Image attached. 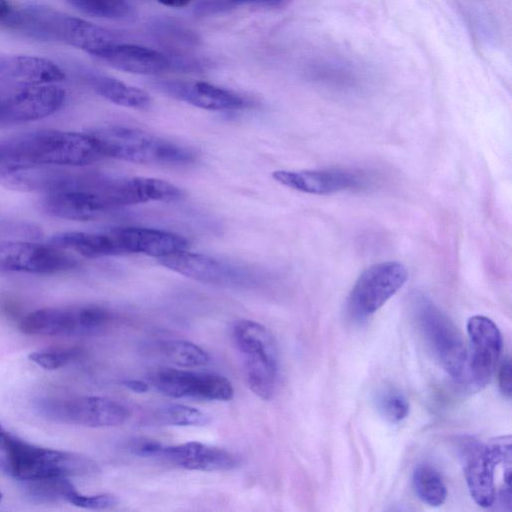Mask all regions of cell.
Masks as SVG:
<instances>
[{"mask_svg": "<svg viewBox=\"0 0 512 512\" xmlns=\"http://www.w3.org/2000/svg\"><path fill=\"white\" fill-rule=\"evenodd\" d=\"M102 157L89 133L38 130L0 140V169L84 166Z\"/></svg>", "mask_w": 512, "mask_h": 512, "instance_id": "1", "label": "cell"}, {"mask_svg": "<svg viewBox=\"0 0 512 512\" xmlns=\"http://www.w3.org/2000/svg\"><path fill=\"white\" fill-rule=\"evenodd\" d=\"M9 27L35 38L66 43L95 57L118 42L117 35L109 29L39 6L15 10Z\"/></svg>", "mask_w": 512, "mask_h": 512, "instance_id": "2", "label": "cell"}, {"mask_svg": "<svg viewBox=\"0 0 512 512\" xmlns=\"http://www.w3.org/2000/svg\"><path fill=\"white\" fill-rule=\"evenodd\" d=\"M89 134L95 139L103 157L162 165H185L197 158L191 148L136 128L108 126Z\"/></svg>", "mask_w": 512, "mask_h": 512, "instance_id": "3", "label": "cell"}, {"mask_svg": "<svg viewBox=\"0 0 512 512\" xmlns=\"http://www.w3.org/2000/svg\"><path fill=\"white\" fill-rule=\"evenodd\" d=\"M231 339L241 358L247 386L259 398L270 400L279 372V355L273 335L264 325L242 319L233 323Z\"/></svg>", "mask_w": 512, "mask_h": 512, "instance_id": "4", "label": "cell"}, {"mask_svg": "<svg viewBox=\"0 0 512 512\" xmlns=\"http://www.w3.org/2000/svg\"><path fill=\"white\" fill-rule=\"evenodd\" d=\"M10 473L22 481L66 478L98 471L92 459L61 450L32 445L7 433L1 447Z\"/></svg>", "mask_w": 512, "mask_h": 512, "instance_id": "5", "label": "cell"}, {"mask_svg": "<svg viewBox=\"0 0 512 512\" xmlns=\"http://www.w3.org/2000/svg\"><path fill=\"white\" fill-rule=\"evenodd\" d=\"M414 314L424 342L434 358L451 377L460 380L468 351L457 327L423 295L414 300Z\"/></svg>", "mask_w": 512, "mask_h": 512, "instance_id": "6", "label": "cell"}, {"mask_svg": "<svg viewBox=\"0 0 512 512\" xmlns=\"http://www.w3.org/2000/svg\"><path fill=\"white\" fill-rule=\"evenodd\" d=\"M459 451L471 497L483 508L492 506L496 499L495 468L500 463L511 464V436L497 438L489 444L463 437Z\"/></svg>", "mask_w": 512, "mask_h": 512, "instance_id": "7", "label": "cell"}, {"mask_svg": "<svg viewBox=\"0 0 512 512\" xmlns=\"http://www.w3.org/2000/svg\"><path fill=\"white\" fill-rule=\"evenodd\" d=\"M158 261L172 271L214 286L244 288L258 282V274L250 267L187 250L158 258Z\"/></svg>", "mask_w": 512, "mask_h": 512, "instance_id": "8", "label": "cell"}, {"mask_svg": "<svg viewBox=\"0 0 512 512\" xmlns=\"http://www.w3.org/2000/svg\"><path fill=\"white\" fill-rule=\"evenodd\" d=\"M407 278V269L400 262L371 265L361 273L348 295L349 313L357 319L372 315L402 288Z\"/></svg>", "mask_w": 512, "mask_h": 512, "instance_id": "9", "label": "cell"}, {"mask_svg": "<svg viewBox=\"0 0 512 512\" xmlns=\"http://www.w3.org/2000/svg\"><path fill=\"white\" fill-rule=\"evenodd\" d=\"M39 409L54 421L92 428L117 426L130 417L128 407L99 396L47 399L40 403Z\"/></svg>", "mask_w": 512, "mask_h": 512, "instance_id": "10", "label": "cell"}, {"mask_svg": "<svg viewBox=\"0 0 512 512\" xmlns=\"http://www.w3.org/2000/svg\"><path fill=\"white\" fill-rule=\"evenodd\" d=\"M149 380L157 391L173 398L229 401L234 396L230 380L215 373L163 368L151 373Z\"/></svg>", "mask_w": 512, "mask_h": 512, "instance_id": "11", "label": "cell"}, {"mask_svg": "<svg viewBox=\"0 0 512 512\" xmlns=\"http://www.w3.org/2000/svg\"><path fill=\"white\" fill-rule=\"evenodd\" d=\"M471 344L463 376L473 390H481L491 380L502 350V336L497 325L488 317L474 315L467 321Z\"/></svg>", "mask_w": 512, "mask_h": 512, "instance_id": "12", "label": "cell"}, {"mask_svg": "<svg viewBox=\"0 0 512 512\" xmlns=\"http://www.w3.org/2000/svg\"><path fill=\"white\" fill-rule=\"evenodd\" d=\"M77 261L52 243L7 242L0 245V268L36 274H52L75 267Z\"/></svg>", "mask_w": 512, "mask_h": 512, "instance_id": "13", "label": "cell"}, {"mask_svg": "<svg viewBox=\"0 0 512 512\" xmlns=\"http://www.w3.org/2000/svg\"><path fill=\"white\" fill-rule=\"evenodd\" d=\"M65 101V91L54 84L27 86L0 97V124L30 122L56 112Z\"/></svg>", "mask_w": 512, "mask_h": 512, "instance_id": "14", "label": "cell"}, {"mask_svg": "<svg viewBox=\"0 0 512 512\" xmlns=\"http://www.w3.org/2000/svg\"><path fill=\"white\" fill-rule=\"evenodd\" d=\"M272 177L286 187L315 195L358 189L366 185L364 174L338 168L301 171L277 170L272 173Z\"/></svg>", "mask_w": 512, "mask_h": 512, "instance_id": "15", "label": "cell"}, {"mask_svg": "<svg viewBox=\"0 0 512 512\" xmlns=\"http://www.w3.org/2000/svg\"><path fill=\"white\" fill-rule=\"evenodd\" d=\"M153 85L172 98L206 110H238L249 105L241 95L207 82L159 80Z\"/></svg>", "mask_w": 512, "mask_h": 512, "instance_id": "16", "label": "cell"}, {"mask_svg": "<svg viewBox=\"0 0 512 512\" xmlns=\"http://www.w3.org/2000/svg\"><path fill=\"white\" fill-rule=\"evenodd\" d=\"M117 255L144 254L161 258L186 250L187 238L160 229L144 227H117L109 230Z\"/></svg>", "mask_w": 512, "mask_h": 512, "instance_id": "17", "label": "cell"}, {"mask_svg": "<svg viewBox=\"0 0 512 512\" xmlns=\"http://www.w3.org/2000/svg\"><path fill=\"white\" fill-rule=\"evenodd\" d=\"M159 458L187 470L227 471L239 464V459L230 451L190 441L177 445H163Z\"/></svg>", "mask_w": 512, "mask_h": 512, "instance_id": "18", "label": "cell"}, {"mask_svg": "<svg viewBox=\"0 0 512 512\" xmlns=\"http://www.w3.org/2000/svg\"><path fill=\"white\" fill-rule=\"evenodd\" d=\"M97 58L111 67L141 75H155L175 67L173 58L147 47L116 42Z\"/></svg>", "mask_w": 512, "mask_h": 512, "instance_id": "19", "label": "cell"}, {"mask_svg": "<svg viewBox=\"0 0 512 512\" xmlns=\"http://www.w3.org/2000/svg\"><path fill=\"white\" fill-rule=\"evenodd\" d=\"M20 329L27 335L39 336L87 334L83 306L38 309L22 320Z\"/></svg>", "mask_w": 512, "mask_h": 512, "instance_id": "20", "label": "cell"}, {"mask_svg": "<svg viewBox=\"0 0 512 512\" xmlns=\"http://www.w3.org/2000/svg\"><path fill=\"white\" fill-rule=\"evenodd\" d=\"M0 75L27 86L54 84L65 78L63 70L50 59L15 55L0 63Z\"/></svg>", "mask_w": 512, "mask_h": 512, "instance_id": "21", "label": "cell"}, {"mask_svg": "<svg viewBox=\"0 0 512 512\" xmlns=\"http://www.w3.org/2000/svg\"><path fill=\"white\" fill-rule=\"evenodd\" d=\"M51 243L89 259L117 256L114 242L108 231L103 233L65 232L54 236Z\"/></svg>", "mask_w": 512, "mask_h": 512, "instance_id": "22", "label": "cell"}, {"mask_svg": "<svg viewBox=\"0 0 512 512\" xmlns=\"http://www.w3.org/2000/svg\"><path fill=\"white\" fill-rule=\"evenodd\" d=\"M90 83L97 94L114 104L139 110L151 106V98L145 91L113 77L94 75Z\"/></svg>", "mask_w": 512, "mask_h": 512, "instance_id": "23", "label": "cell"}, {"mask_svg": "<svg viewBox=\"0 0 512 512\" xmlns=\"http://www.w3.org/2000/svg\"><path fill=\"white\" fill-rule=\"evenodd\" d=\"M412 484L417 497L425 504L438 507L447 497L446 486L438 471L428 464L415 467Z\"/></svg>", "mask_w": 512, "mask_h": 512, "instance_id": "24", "label": "cell"}, {"mask_svg": "<svg viewBox=\"0 0 512 512\" xmlns=\"http://www.w3.org/2000/svg\"><path fill=\"white\" fill-rule=\"evenodd\" d=\"M160 355L179 367H199L209 363L208 353L197 344L186 340H164L157 344Z\"/></svg>", "mask_w": 512, "mask_h": 512, "instance_id": "25", "label": "cell"}, {"mask_svg": "<svg viewBox=\"0 0 512 512\" xmlns=\"http://www.w3.org/2000/svg\"><path fill=\"white\" fill-rule=\"evenodd\" d=\"M84 14L113 20H129L135 15L126 0H67Z\"/></svg>", "mask_w": 512, "mask_h": 512, "instance_id": "26", "label": "cell"}, {"mask_svg": "<svg viewBox=\"0 0 512 512\" xmlns=\"http://www.w3.org/2000/svg\"><path fill=\"white\" fill-rule=\"evenodd\" d=\"M158 420L174 426H205L210 422V416L205 412L183 404H169L157 411Z\"/></svg>", "mask_w": 512, "mask_h": 512, "instance_id": "27", "label": "cell"}, {"mask_svg": "<svg viewBox=\"0 0 512 512\" xmlns=\"http://www.w3.org/2000/svg\"><path fill=\"white\" fill-rule=\"evenodd\" d=\"M376 406L380 414L391 423H398L409 414V402L398 390L385 388L376 396Z\"/></svg>", "mask_w": 512, "mask_h": 512, "instance_id": "28", "label": "cell"}, {"mask_svg": "<svg viewBox=\"0 0 512 512\" xmlns=\"http://www.w3.org/2000/svg\"><path fill=\"white\" fill-rule=\"evenodd\" d=\"M78 354L79 351L75 349H56L33 352L28 358L45 370H56L73 361Z\"/></svg>", "mask_w": 512, "mask_h": 512, "instance_id": "29", "label": "cell"}, {"mask_svg": "<svg viewBox=\"0 0 512 512\" xmlns=\"http://www.w3.org/2000/svg\"><path fill=\"white\" fill-rule=\"evenodd\" d=\"M65 501L74 506L92 510L109 509L116 506L118 503L117 497L112 494L85 495L77 491L74 486L67 493Z\"/></svg>", "mask_w": 512, "mask_h": 512, "instance_id": "30", "label": "cell"}, {"mask_svg": "<svg viewBox=\"0 0 512 512\" xmlns=\"http://www.w3.org/2000/svg\"><path fill=\"white\" fill-rule=\"evenodd\" d=\"M258 3L257 0H201L194 8L197 16H211L230 11L238 6Z\"/></svg>", "mask_w": 512, "mask_h": 512, "instance_id": "31", "label": "cell"}, {"mask_svg": "<svg viewBox=\"0 0 512 512\" xmlns=\"http://www.w3.org/2000/svg\"><path fill=\"white\" fill-rule=\"evenodd\" d=\"M155 33L159 34L165 41L177 44H190L195 42V37L188 30L170 22L157 23Z\"/></svg>", "mask_w": 512, "mask_h": 512, "instance_id": "32", "label": "cell"}, {"mask_svg": "<svg viewBox=\"0 0 512 512\" xmlns=\"http://www.w3.org/2000/svg\"><path fill=\"white\" fill-rule=\"evenodd\" d=\"M163 445L155 439L138 437L129 440L127 448L137 456L159 458Z\"/></svg>", "mask_w": 512, "mask_h": 512, "instance_id": "33", "label": "cell"}, {"mask_svg": "<svg viewBox=\"0 0 512 512\" xmlns=\"http://www.w3.org/2000/svg\"><path fill=\"white\" fill-rule=\"evenodd\" d=\"M511 376V361L510 358H505L498 371V385L501 393L508 399L512 394Z\"/></svg>", "mask_w": 512, "mask_h": 512, "instance_id": "34", "label": "cell"}, {"mask_svg": "<svg viewBox=\"0 0 512 512\" xmlns=\"http://www.w3.org/2000/svg\"><path fill=\"white\" fill-rule=\"evenodd\" d=\"M122 383L127 389L137 393H145L149 389L148 383L138 379H126Z\"/></svg>", "mask_w": 512, "mask_h": 512, "instance_id": "35", "label": "cell"}, {"mask_svg": "<svg viewBox=\"0 0 512 512\" xmlns=\"http://www.w3.org/2000/svg\"><path fill=\"white\" fill-rule=\"evenodd\" d=\"M15 9L8 0H0V23L7 25Z\"/></svg>", "mask_w": 512, "mask_h": 512, "instance_id": "36", "label": "cell"}, {"mask_svg": "<svg viewBox=\"0 0 512 512\" xmlns=\"http://www.w3.org/2000/svg\"><path fill=\"white\" fill-rule=\"evenodd\" d=\"M157 1L165 6L179 8V7L186 6L191 0H157Z\"/></svg>", "mask_w": 512, "mask_h": 512, "instance_id": "37", "label": "cell"}, {"mask_svg": "<svg viewBox=\"0 0 512 512\" xmlns=\"http://www.w3.org/2000/svg\"><path fill=\"white\" fill-rule=\"evenodd\" d=\"M257 1H258V3H264L267 5H276V4L281 3L284 0H257Z\"/></svg>", "mask_w": 512, "mask_h": 512, "instance_id": "38", "label": "cell"}, {"mask_svg": "<svg viewBox=\"0 0 512 512\" xmlns=\"http://www.w3.org/2000/svg\"><path fill=\"white\" fill-rule=\"evenodd\" d=\"M7 433L6 431L2 428V426L0 425V448L2 447L3 445V442L5 440V437H6Z\"/></svg>", "mask_w": 512, "mask_h": 512, "instance_id": "39", "label": "cell"}, {"mask_svg": "<svg viewBox=\"0 0 512 512\" xmlns=\"http://www.w3.org/2000/svg\"><path fill=\"white\" fill-rule=\"evenodd\" d=\"M1 499H2V493H1V491H0V501H1Z\"/></svg>", "mask_w": 512, "mask_h": 512, "instance_id": "40", "label": "cell"}]
</instances>
